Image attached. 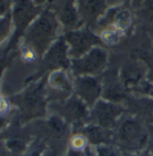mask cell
<instances>
[{"instance_id": "obj_1", "label": "cell", "mask_w": 153, "mask_h": 156, "mask_svg": "<svg viewBox=\"0 0 153 156\" xmlns=\"http://www.w3.org/2000/svg\"><path fill=\"white\" fill-rule=\"evenodd\" d=\"M99 114V118L103 119L104 120H107L110 119V117L112 116V109L111 107L107 106V105H104V106H99V110L98 111Z\"/></svg>"}]
</instances>
